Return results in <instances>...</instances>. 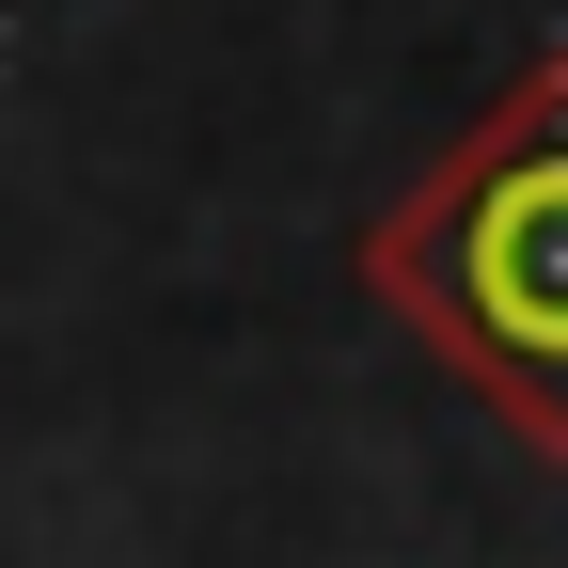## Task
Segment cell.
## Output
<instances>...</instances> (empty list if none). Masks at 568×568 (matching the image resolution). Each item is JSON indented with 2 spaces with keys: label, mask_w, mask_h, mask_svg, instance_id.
Returning <instances> with one entry per match:
<instances>
[{
  "label": "cell",
  "mask_w": 568,
  "mask_h": 568,
  "mask_svg": "<svg viewBox=\"0 0 568 568\" xmlns=\"http://www.w3.org/2000/svg\"><path fill=\"white\" fill-rule=\"evenodd\" d=\"M364 301L443 347L521 458L568 474V48L521 63L364 222Z\"/></svg>",
  "instance_id": "cell-1"
}]
</instances>
